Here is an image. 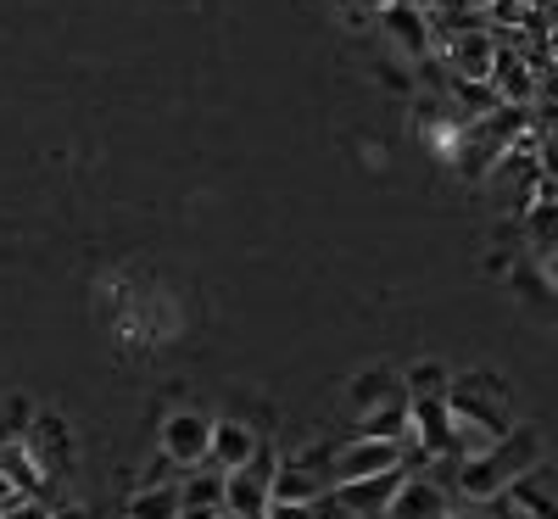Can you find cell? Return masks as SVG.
<instances>
[{
  "instance_id": "14",
  "label": "cell",
  "mask_w": 558,
  "mask_h": 519,
  "mask_svg": "<svg viewBox=\"0 0 558 519\" xmlns=\"http://www.w3.org/2000/svg\"><path fill=\"white\" fill-rule=\"evenodd\" d=\"M324 492H330V481H324L318 469H307L302 458H291V463L274 475V503H318Z\"/></svg>"
},
{
  "instance_id": "18",
  "label": "cell",
  "mask_w": 558,
  "mask_h": 519,
  "mask_svg": "<svg viewBox=\"0 0 558 519\" xmlns=\"http://www.w3.org/2000/svg\"><path fill=\"white\" fill-rule=\"evenodd\" d=\"M184 475H191V469H179L162 447H157V458L146 463V469H140V492H157V486H179Z\"/></svg>"
},
{
  "instance_id": "4",
  "label": "cell",
  "mask_w": 558,
  "mask_h": 519,
  "mask_svg": "<svg viewBox=\"0 0 558 519\" xmlns=\"http://www.w3.org/2000/svg\"><path fill=\"white\" fill-rule=\"evenodd\" d=\"M441 62L452 68V79H463V84H492V73H497V28H458V34H447L441 39Z\"/></svg>"
},
{
  "instance_id": "16",
  "label": "cell",
  "mask_w": 558,
  "mask_h": 519,
  "mask_svg": "<svg viewBox=\"0 0 558 519\" xmlns=\"http://www.w3.org/2000/svg\"><path fill=\"white\" fill-rule=\"evenodd\" d=\"M184 514V497L179 486H157V492H134L123 503V519H179Z\"/></svg>"
},
{
  "instance_id": "20",
  "label": "cell",
  "mask_w": 558,
  "mask_h": 519,
  "mask_svg": "<svg viewBox=\"0 0 558 519\" xmlns=\"http://www.w3.org/2000/svg\"><path fill=\"white\" fill-rule=\"evenodd\" d=\"M542 263H547V286L558 291V252H553V257H542Z\"/></svg>"
},
{
  "instance_id": "13",
  "label": "cell",
  "mask_w": 558,
  "mask_h": 519,
  "mask_svg": "<svg viewBox=\"0 0 558 519\" xmlns=\"http://www.w3.org/2000/svg\"><path fill=\"white\" fill-rule=\"evenodd\" d=\"M402 397H408V386L397 381L391 369H363L357 381H352V408H357V413H375V408L402 402Z\"/></svg>"
},
{
  "instance_id": "11",
  "label": "cell",
  "mask_w": 558,
  "mask_h": 519,
  "mask_svg": "<svg viewBox=\"0 0 558 519\" xmlns=\"http://www.w3.org/2000/svg\"><path fill=\"white\" fill-rule=\"evenodd\" d=\"M179 497H184V508L218 514V508H229V475H223V469H213V463H202V469H191V475L179 481Z\"/></svg>"
},
{
  "instance_id": "7",
  "label": "cell",
  "mask_w": 558,
  "mask_h": 519,
  "mask_svg": "<svg viewBox=\"0 0 558 519\" xmlns=\"http://www.w3.org/2000/svg\"><path fill=\"white\" fill-rule=\"evenodd\" d=\"M380 28L391 34V45L408 57V62H425V57H436V23H430V12H413V7H386L380 12Z\"/></svg>"
},
{
  "instance_id": "10",
  "label": "cell",
  "mask_w": 558,
  "mask_h": 519,
  "mask_svg": "<svg viewBox=\"0 0 558 519\" xmlns=\"http://www.w3.org/2000/svg\"><path fill=\"white\" fill-rule=\"evenodd\" d=\"M408 469H391V475H375V481H352V486H336V503L357 519V514H386L391 497L402 492Z\"/></svg>"
},
{
  "instance_id": "8",
  "label": "cell",
  "mask_w": 558,
  "mask_h": 519,
  "mask_svg": "<svg viewBox=\"0 0 558 519\" xmlns=\"http://www.w3.org/2000/svg\"><path fill=\"white\" fill-rule=\"evenodd\" d=\"M263 452V442L252 436V424L241 419H218V431H213V469H223V475H235V469H246L252 458Z\"/></svg>"
},
{
  "instance_id": "12",
  "label": "cell",
  "mask_w": 558,
  "mask_h": 519,
  "mask_svg": "<svg viewBox=\"0 0 558 519\" xmlns=\"http://www.w3.org/2000/svg\"><path fill=\"white\" fill-rule=\"evenodd\" d=\"M23 447L39 458L45 475H57V463H68V431H62V419H57V413H39L34 431L23 436Z\"/></svg>"
},
{
  "instance_id": "5",
  "label": "cell",
  "mask_w": 558,
  "mask_h": 519,
  "mask_svg": "<svg viewBox=\"0 0 558 519\" xmlns=\"http://www.w3.org/2000/svg\"><path fill=\"white\" fill-rule=\"evenodd\" d=\"M213 431H218V419H207V413H196V408H179V413H168V424H162V452H168L179 469H202V463L213 458Z\"/></svg>"
},
{
  "instance_id": "15",
  "label": "cell",
  "mask_w": 558,
  "mask_h": 519,
  "mask_svg": "<svg viewBox=\"0 0 558 519\" xmlns=\"http://www.w3.org/2000/svg\"><path fill=\"white\" fill-rule=\"evenodd\" d=\"M525 241H531L542 257L558 252V202H553V196H536V202L525 207Z\"/></svg>"
},
{
  "instance_id": "2",
  "label": "cell",
  "mask_w": 558,
  "mask_h": 519,
  "mask_svg": "<svg viewBox=\"0 0 558 519\" xmlns=\"http://www.w3.org/2000/svg\"><path fill=\"white\" fill-rule=\"evenodd\" d=\"M391 469H408V447H402V442L352 436V442H341V447H336L330 481H336V486H352V481H375V475H391Z\"/></svg>"
},
{
  "instance_id": "3",
  "label": "cell",
  "mask_w": 558,
  "mask_h": 519,
  "mask_svg": "<svg viewBox=\"0 0 558 519\" xmlns=\"http://www.w3.org/2000/svg\"><path fill=\"white\" fill-rule=\"evenodd\" d=\"M447 402H452L458 419L486 424L492 436H508V431H514V424H508V391H502V381H492V374H470V381H452Z\"/></svg>"
},
{
  "instance_id": "9",
  "label": "cell",
  "mask_w": 558,
  "mask_h": 519,
  "mask_svg": "<svg viewBox=\"0 0 558 519\" xmlns=\"http://www.w3.org/2000/svg\"><path fill=\"white\" fill-rule=\"evenodd\" d=\"M386 519H447V492H441V481H430V475H408L402 492L391 497Z\"/></svg>"
},
{
  "instance_id": "22",
  "label": "cell",
  "mask_w": 558,
  "mask_h": 519,
  "mask_svg": "<svg viewBox=\"0 0 558 519\" xmlns=\"http://www.w3.org/2000/svg\"><path fill=\"white\" fill-rule=\"evenodd\" d=\"M553 45H558V28H553Z\"/></svg>"
},
{
  "instance_id": "19",
  "label": "cell",
  "mask_w": 558,
  "mask_h": 519,
  "mask_svg": "<svg viewBox=\"0 0 558 519\" xmlns=\"http://www.w3.org/2000/svg\"><path fill=\"white\" fill-rule=\"evenodd\" d=\"M402 7H413V12H430V17H436V12H441V0H402Z\"/></svg>"
},
{
  "instance_id": "17",
  "label": "cell",
  "mask_w": 558,
  "mask_h": 519,
  "mask_svg": "<svg viewBox=\"0 0 558 519\" xmlns=\"http://www.w3.org/2000/svg\"><path fill=\"white\" fill-rule=\"evenodd\" d=\"M402 386H408V402H425V397H447V391H452V381H447L441 363H413Z\"/></svg>"
},
{
  "instance_id": "21",
  "label": "cell",
  "mask_w": 558,
  "mask_h": 519,
  "mask_svg": "<svg viewBox=\"0 0 558 519\" xmlns=\"http://www.w3.org/2000/svg\"><path fill=\"white\" fill-rule=\"evenodd\" d=\"M218 519H241V514H229V508H223V514H218Z\"/></svg>"
},
{
  "instance_id": "6",
  "label": "cell",
  "mask_w": 558,
  "mask_h": 519,
  "mask_svg": "<svg viewBox=\"0 0 558 519\" xmlns=\"http://www.w3.org/2000/svg\"><path fill=\"white\" fill-rule=\"evenodd\" d=\"M274 475H279V463H274V452L263 447L246 469H235V475H229V514L268 519V508H274Z\"/></svg>"
},
{
  "instance_id": "1",
  "label": "cell",
  "mask_w": 558,
  "mask_h": 519,
  "mask_svg": "<svg viewBox=\"0 0 558 519\" xmlns=\"http://www.w3.org/2000/svg\"><path fill=\"white\" fill-rule=\"evenodd\" d=\"M531 469H542V442H536L531 424H514V431L497 442V452H486L475 463H458L452 481H458L463 503H497V497L514 492Z\"/></svg>"
}]
</instances>
